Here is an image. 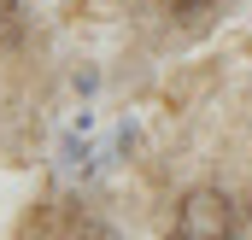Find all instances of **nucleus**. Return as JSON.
<instances>
[{
    "instance_id": "1",
    "label": "nucleus",
    "mask_w": 252,
    "mask_h": 240,
    "mask_svg": "<svg viewBox=\"0 0 252 240\" xmlns=\"http://www.w3.org/2000/svg\"><path fill=\"white\" fill-rule=\"evenodd\" d=\"M176 240H241V205L223 187H188L176 199Z\"/></svg>"
},
{
    "instance_id": "2",
    "label": "nucleus",
    "mask_w": 252,
    "mask_h": 240,
    "mask_svg": "<svg viewBox=\"0 0 252 240\" xmlns=\"http://www.w3.org/2000/svg\"><path fill=\"white\" fill-rule=\"evenodd\" d=\"M211 0H164V12H176V18H193V12H205Z\"/></svg>"
}]
</instances>
